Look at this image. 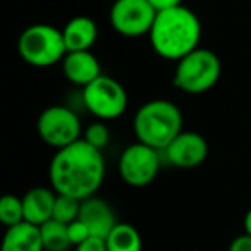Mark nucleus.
Returning <instances> with one entry per match:
<instances>
[{
    "mask_svg": "<svg viewBox=\"0 0 251 251\" xmlns=\"http://www.w3.org/2000/svg\"><path fill=\"white\" fill-rule=\"evenodd\" d=\"M133 126L140 143L164 151L182 133V114L172 101L151 100L138 108Z\"/></svg>",
    "mask_w": 251,
    "mask_h": 251,
    "instance_id": "nucleus-3",
    "label": "nucleus"
},
{
    "mask_svg": "<svg viewBox=\"0 0 251 251\" xmlns=\"http://www.w3.org/2000/svg\"><path fill=\"white\" fill-rule=\"evenodd\" d=\"M157 11L148 0H115L110 9V25L122 36L150 35Z\"/></svg>",
    "mask_w": 251,
    "mask_h": 251,
    "instance_id": "nucleus-9",
    "label": "nucleus"
},
{
    "mask_svg": "<svg viewBox=\"0 0 251 251\" xmlns=\"http://www.w3.org/2000/svg\"><path fill=\"white\" fill-rule=\"evenodd\" d=\"M148 2L153 5V9L157 12L167 11V9H174V7L182 5V0H148Z\"/></svg>",
    "mask_w": 251,
    "mask_h": 251,
    "instance_id": "nucleus-24",
    "label": "nucleus"
},
{
    "mask_svg": "<svg viewBox=\"0 0 251 251\" xmlns=\"http://www.w3.org/2000/svg\"><path fill=\"white\" fill-rule=\"evenodd\" d=\"M81 212V200L73 198L67 195H57L55 206H53V215L52 219L60 224L69 226L71 222L79 219Z\"/></svg>",
    "mask_w": 251,
    "mask_h": 251,
    "instance_id": "nucleus-19",
    "label": "nucleus"
},
{
    "mask_svg": "<svg viewBox=\"0 0 251 251\" xmlns=\"http://www.w3.org/2000/svg\"><path fill=\"white\" fill-rule=\"evenodd\" d=\"M83 140L97 150H103L110 141V131L103 122H93L86 127Z\"/></svg>",
    "mask_w": 251,
    "mask_h": 251,
    "instance_id": "nucleus-20",
    "label": "nucleus"
},
{
    "mask_svg": "<svg viewBox=\"0 0 251 251\" xmlns=\"http://www.w3.org/2000/svg\"><path fill=\"white\" fill-rule=\"evenodd\" d=\"M57 193L52 188H33L23 196L25 206V222L42 227L52 220Z\"/></svg>",
    "mask_w": 251,
    "mask_h": 251,
    "instance_id": "nucleus-13",
    "label": "nucleus"
},
{
    "mask_svg": "<svg viewBox=\"0 0 251 251\" xmlns=\"http://www.w3.org/2000/svg\"><path fill=\"white\" fill-rule=\"evenodd\" d=\"M201 25L191 9L179 5L174 9L157 12L150 31V43L153 50L167 60H179L200 49Z\"/></svg>",
    "mask_w": 251,
    "mask_h": 251,
    "instance_id": "nucleus-2",
    "label": "nucleus"
},
{
    "mask_svg": "<svg viewBox=\"0 0 251 251\" xmlns=\"http://www.w3.org/2000/svg\"><path fill=\"white\" fill-rule=\"evenodd\" d=\"M244 232L248 234V236H251V208L246 212V215H244Z\"/></svg>",
    "mask_w": 251,
    "mask_h": 251,
    "instance_id": "nucleus-25",
    "label": "nucleus"
},
{
    "mask_svg": "<svg viewBox=\"0 0 251 251\" xmlns=\"http://www.w3.org/2000/svg\"><path fill=\"white\" fill-rule=\"evenodd\" d=\"M62 71H64V76L71 83L83 88L101 76L100 62H98V59L90 50L67 52V55L62 60Z\"/></svg>",
    "mask_w": 251,
    "mask_h": 251,
    "instance_id": "nucleus-12",
    "label": "nucleus"
},
{
    "mask_svg": "<svg viewBox=\"0 0 251 251\" xmlns=\"http://www.w3.org/2000/svg\"><path fill=\"white\" fill-rule=\"evenodd\" d=\"M2 251H45L40 227L29 222L9 227L2 241Z\"/></svg>",
    "mask_w": 251,
    "mask_h": 251,
    "instance_id": "nucleus-15",
    "label": "nucleus"
},
{
    "mask_svg": "<svg viewBox=\"0 0 251 251\" xmlns=\"http://www.w3.org/2000/svg\"><path fill=\"white\" fill-rule=\"evenodd\" d=\"M107 251H143L140 230L131 224L119 222L105 239Z\"/></svg>",
    "mask_w": 251,
    "mask_h": 251,
    "instance_id": "nucleus-16",
    "label": "nucleus"
},
{
    "mask_svg": "<svg viewBox=\"0 0 251 251\" xmlns=\"http://www.w3.org/2000/svg\"><path fill=\"white\" fill-rule=\"evenodd\" d=\"M76 251H107V244H105V239L101 237H88L84 243L77 244Z\"/></svg>",
    "mask_w": 251,
    "mask_h": 251,
    "instance_id": "nucleus-22",
    "label": "nucleus"
},
{
    "mask_svg": "<svg viewBox=\"0 0 251 251\" xmlns=\"http://www.w3.org/2000/svg\"><path fill=\"white\" fill-rule=\"evenodd\" d=\"M229 251H251V236H248L246 232L237 236L229 244Z\"/></svg>",
    "mask_w": 251,
    "mask_h": 251,
    "instance_id": "nucleus-23",
    "label": "nucleus"
},
{
    "mask_svg": "<svg viewBox=\"0 0 251 251\" xmlns=\"http://www.w3.org/2000/svg\"><path fill=\"white\" fill-rule=\"evenodd\" d=\"M19 55L35 67H49L64 60L67 47L62 29L50 25H33L21 33L18 40Z\"/></svg>",
    "mask_w": 251,
    "mask_h": 251,
    "instance_id": "nucleus-4",
    "label": "nucleus"
},
{
    "mask_svg": "<svg viewBox=\"0 0 251 251\" xmlns=\"http://www.w3.org/2000/svg\"><path fill=\"white\" fill-rule=\"evenodd\" d=\"M40 232H42L45 251H67L73 246L66 224H60L52 219L40 227Z\"/></svg>",
    "mask_w": 251,
    "mask_h": 251,
    "instance_id": "nucleus-17",
    "label": "nucleus"
},
{
    "mask_svg": "<svg viewBox=\"0 0 251 251\" xmlns=\"http://www.w3.org/2000/svg\"><path fill=\"white\" fill-rule=\"evenodd\" d=\"M222 73V64L215 52L196 49L177 62L174 84L189 95H200L217 84Z\"/></svg>",
    "mask_w": 251,
    "mask_h": 251,
    "instance_id": "nucleus-5",
    "label": "nucleus"
},
{
    "mask_svg": "<svg viewBox=\"0 0 251 251\" xmlns=\"http://www.w3.org/2000/svg\"><path fill=\"white\" fill-rule=\"evenodd\" d=\"M0 222L4 224L7 229L25 222L23 198H18L14 195L2 196V200H0Z\"/></svg>",
    "mask_w": 251,
    "mask_h": 251,
    "instance_id": "nucleus-18",
    "label": "nucleus"
},
{
    "mask_svg": "<svg viewBox=\"0 0 251 251\" xmlns=\"http://www.w3.org/2000/svg\"><path fill=\"white\" fill-rule=\"evenodd\" d=\"M67 232H69V239H71V244H73L74 248L77 246V244L84 243V241L88 239V237H91V232L90 229L86 227V224L81 222L79 219L74 220V222H71L69 226H67Z\"/></svg>",
    "mask_w": 251,
    "mask_h": 251,
    "instance_id": "nucleus-21",
    "label": "nucleus"
},
{
    "mask_svg": "<svg viewBox=\"0 0 251 251\" xmlns=\"http://www.w3.org/2000/svg\"><path fill=\"white\" fill-rule=\"evenodd\" d=\"M79 220L86 224L91 236L101 237V239H107V236L119 224L112 206L105 200L97 198V196L81 201Z\"/></svg>",
    "mask_w": 251,
    "mask_h": 251,
    "instance_id": "nucleus-11",
    "label": "nucleus"
},
{
    "mask_svg": "<svg viewBox=\"0 0 251 251\" xmlns=\"http://www.w3.org/2000/svg\"><path fill=\"white\" fill-rule=\"evenodd\" d=\"M36 129H38L40 138L57 150H62L83 140L79 117L64 105H53V107L45 108L38 117Z\"/></svg>",
    "mask_w": 251,
    "mask_h": 251,
    "instance_id": "nucleus-7",
    "label": "nucleus"
},
{
    "mask_svg": "<svg viewBox=\"0 0 251 251\" xmlns=\"http://www.w3.org/2000/svg\"><path fill=\"white\" fill-rule=\"evenodd\" d=\"M83 101L95 117L110 121L121 117L127 108V93L119 81L101 74L83 88Z\"/></svg>",
    "mask_w": 251,
    "mask_h": 251,
    "instance_id": "nucleus-6",
    "label": "nucleus"
},
{
    "mask_svg": "<svg viewBox=\"0 0 251 251\" xmlns=\"http://www.w3.org/2000/svg\"><path fill=\"white\" fill-rule=\"evenodd\" d=\"M169 164L179 169H193L201 165L208 157V143L200 133L182 131L164 150Z\"/></svg>",
    "mask_w": 251,
    "mask_h": 251,
    "instance_id": "nucleus-10",
    "label": "nucleus"
},
{
    "mask_svg": "<svg viewBox=\"0 0 251 251\" xmlns=\"http://www.w3.org/2000/svg\"><path fill=\"white\" fill-rule=\"evenodd\" d=\"M160 171V151L145 143L129 145L119 158V174L126 184L145 188L151 184Z\"/></svg>",
    "mask_w": 251,
    "mask_h": 251,
    "instance_id": "nucleus-8",
    "label": "nucleus"
},
{
    "mask_svg": "<svg viewBox=\"0 0 251 251\" xmlns=\"http://www.w3.org/2000/svg\"><path fill=\"white\" fill-rule=\"evenodd\" d=\"M67 52H83L90 50L98 38L97 23L88 16L73 18L62 29Z\"/></svg>",
    "mask_w": 251,
    "mask_h": 251,
    "instance_id": "nucleus-14",
    "label": "nucleus"
},
{
    "mask_svg": "<svg viewBox=\"0 0 251 251\" xmlns=\"http://www.w3.org/2000/svg\"><path fill=\"white\" fill-rule=\"evenodd\" d=\"M49 177L57 195L73 196L81 201L91 198L105 177L101 150L93 148L84 140L57 150L50 162Z\"/></svg>",
    "mask_w": 251,
    "mask_h": 251,
    "instance_id": "nucleus-1",
    "label": "nucleus"
}]
</instances>
